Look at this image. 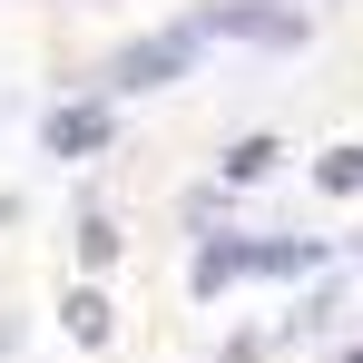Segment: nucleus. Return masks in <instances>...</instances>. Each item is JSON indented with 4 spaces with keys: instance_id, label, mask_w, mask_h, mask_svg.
Here are the masks:
<instances>
[{
    "instance_id": "2",
    "label": "nucleus",
    "mask_w": 363,
    "mask_h": 363,
    "mask_svg": "<svg viewBox=\"0 0 363 363\" xmlns=\"http://www.w3.org/2000/svg\"><path fill=\"white\" fill-rule=\"evenodd\" d=\"M196 30H245V40H295L304 20H295V10H236V0H216V10H206Z\"/></svg>"
},
{
    "instance_id": "6",
    "label": "nucleus",
    "mask_w": 363,
    "mask_h": 363,
    "mask_svg": "<svg viewBox=\"0 0 363 363\" xmlns=\"http://www.w3.org/2000/svg\"><path fill=\"white\" fill-rule=\"evenodd\" d=\"M275 157H285V147H275V138H236V147H226V177H265V167H275Z\"/></svg>"
},
{
    "instance_id": "1",
    "label": "nucleus",
    "mask_w": 363,
    "mask_h": 363,
    "mask_svg": "<svg viewBox=\"0 0 363 363\" xmlns=\"http://www.w3.org/2000/svg\"><path fill=\"white\" fill-rule=\"evenodd\" d=\"M186 60H196V30H167V40H138L118 60V89H167V79H186Z\"/></svg>"
},
{
    "instance_id": "8",
    "label": "nucleus",
    "mask_w": 363,
    "mask_h": 363,
    "mask_svg": "<svg viewBox=\"0 0 363 363\" xmlns=\"http://www.w3.org/2000/svg\"><path fill=\"white\" fill-rule=\"evenodd\" d=\"M344 363H363V344H354V354H344Z\"/></svg>"
},
{
    "instance_id": "3",
    "label": "nucleus",
    "mask_w": 363,
    "mask_h": 363,
    "mask_svg": "<svg viewBox=\"0 0 363 363\" xmlns=\"http://www.w3.org/2000/svg\"><path fill=\"white\" fill-rule=\"evenodd\" d=\"M99 138H108V108H60L50 118V157H89Z\"/></svg>"
},
{
    "instance_id": "5",
    "label": "nucleus",
    "mask_w": 363,
    "mask_h": 363,
    "mask_svg": "<svg viewBox=\"0 0 363 363\" xmlns=\"http://www.w3.org/2000/svg\"><path fill=\"white\" fill-rule=\"evenodd\" d=\"M60 314H69V334H79V344H108V295H89V285H79Z\"/></svg>"
},
{
    "instance_id": "4",
    "label": "nucleus",
    "mask_w": 363,
    "mask_h": 363,
    "mask_svg": "<svg viewBox=\"0 0 363 363\" xmlns=\"http://www.w3.org/2000/svg\"><path fill=\"white\" fill-rule=\"evenodd\" d=\"M255 265H265V245H206V255H196V285L216 295L226 275H255Z\"/></svg>"
},
{
    "instance_id": "9",
    "label": "nucleus",
    "mask_w": 363,
    "mask_h": 363,
    "mask_svg": "<svg viewBox=\"0 0 363 363\" xmlns=\"http://www.w3.org/2000/svg\"><path fill=\"white\" fill-rule=\"evenodd\" d=\"M0 344H10V324H0Z\"/></svg>"
},
{
    "instance_id": "7",
    "label": "nucleus",
    "mask_w": 363,
    "mask_h": 363,
    "mask_svg": "<svg viewBox=\"0 0 363 363\" xmlns=\"http://www.w3.org/2000/svg\"><path fill=\"white\" fill-rule=\"evenodd\" d=\"M324 186L354 196V186H363V147H334V157H324Z\"/></svg>"
}]
</instances>
